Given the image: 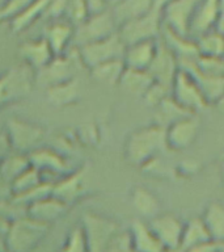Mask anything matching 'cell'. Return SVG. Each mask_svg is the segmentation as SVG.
I'll return each instance as SVG.
<instances>
[{
  "label": "cell",
  "mask_w": 224,
  "mask_h": 252,
  "mask_svg": "<svg viewBox=\"0 0 224 252\" xmlns=\"http://www.w3.org/2000/svg\"><path fill=\"white\" fill-rule=\"evenodd\" d=\"M167 149L165 129L152 124L134 130L127 135L123 147L125 160L133 167H147Z\"/></svg>",
  "instance_id": "1"
},
{
  "label": "cell",
  "mask_w": 224,
  "mask_h": 252,
  "mask_svg": "<svg viewBox=\"0 0 224 252\" xmlns=\"http://www.w3.org/2000/svg\"><path fill=\"white\" fill-rule=\"evenodd\" d=\"M49 224L39 220L23 217L11 222V227L5 236L8 251L27 252L38 244V242L46 234Z\"/></svg>",
  "instance_id": "2"
},
{
  "label": "cell",
  "mask_w": 224,
  "mask_h": 252,
  "mask_svg": "<svg viewBox=\"0 0 224 252\" xmlns=\"http://www.w3.org/2000/svg\"><path fill=\"white\" fill-rule=\"evenodd\" d=\"M163 32V20H161V11L152 9L148 13L127 21L118 28V35L125 43V46L133 45L143 41H152L159 39Z\"/></svg>",
  "instance_id": "3"
},
{
  "label": "cell",
  "mask_w": 224,
  "mask_h": 252,
  "mask_svg": "<svg viewBox=\"0 0 224 252\" xmlns=\"http://www.w3.org/2000/svg\"><path fill=\"white\" fill-rule=\"evenodd\" d=\"M170 97L184 110L190 114H198L200 110L208 108L202 91L196 79L188 71L180 68L170 86Z\"/></svg>",
  "instance_id": "4"
},
{
  "label": "cell",
  "mask_w": 224,
  "mask_h": 252,
  "mask_svg": "<svg viewBox=\"0 0 224 252\" xmlns=\"http://www.w3.org/2000/svg\"><path fill=\"white\" fill-rule=\"evenodd\" d=\"M125 49V43L122 42L118 33H114L108 38L88 43L82 47H76V53L83 66L88 70H92L102 63L110 62L114 59H121L123 57Z\"/></svg>",
  "instance_id": "5"
},
{
  "label": "cell",
  "mask_w": 224,
  "mask_h": 252,
  "mask_svg": "<svg viewBox=\"0 0 224 252\" xmlns=\"http://www.w3.org/2000/svg\"><path fill=\"white\" fill-rule=\"evenodd\" d=\"M118 27L109 8L100 13L89 15L82 24L75 27L74 41L75 47H82L88 43L108 38L117 33Z\"/></svg>",
  "instance_id": "6"
},
{
  "label": "cell",
  "mask_w": 224,
  "mask_h": 252,
  "mask_svg": "<svg viewBox=\"0 0 224 252\" xmlns=\"http://www.w3.org/2000/svg\"><path fill=\"white\" fill-rule=\"evenodd\" d=\"M199 0H170L161 9L163 28L190 38V25Z\"/></svg>",
  "instance_id": "7"
},
{
  "label": "cell",
  "mask_w": 224,
  "mask_h": 252,
  "mask_svg": "<svg viewBox=\"0 0 224 252\" xmlns=\"http://www.w3.org/2000/svg\"><path fill=\"white\" fill-rule=\"evenodd\" d=\"M82 226L85 232L89 252H105L117 232L115 222L97 214H85L83 217Z\"/></svg>",
  "instance_id": "8"
},
{
  "label": "cell",
  "mask_w": 224,
  "mask_h": 252,
  "mask_svg": "<svg viewBox=\"0 0 224 252\" xmlns=\"http://www.w3.org/2000/svg\"><path fill=\"white\" fill-rule=\"evenodd\" d=\"M200 129L198 114H189L177 120L165 127L167 149L172 151H184L196 141Z\"/></svg>",
  "instance_id": "9"
},
{
  "label": "cell",
  "mask_w": 224,
  "mask_h": 252,
  "mask_svg": "<svg viewBox=\"0 0 224 252\" xmlns=\"http://www.w3.org/2000/svg\"><path fill=\"white\" fill-rule=\"evenodd\" d=\"M45 131L41 126L21 120H8L7 138L8 143L17 151L33 150L42 141Z\"/></svg>",
  "instance_id": "10"
},
{
  "label": "cell",
  "mask_w": 224,
  "mask_h": 252,
  "mask_svg": "<svg viewBox=\"0 0 224 252\" xmlns=\"http://www.w3.org/2000/svg\"><path fill=\"white\" fill-rule=\"evenodd\" d=\"M148 226L165 250L181 246L185 223L174 214L160 213L159 216L148 220Z\"/></svg>",
  "instance_id": "11"
},
{
  "label": "cell",
  "mask_w": 224,
  "mask_h": 252,
  "mask_svg": "<svg viewBox=\"0 0 224 252\" xmlns=\"http://www.w3.org/2000/svg\"><path fill=\"white\" fill-rule=\"evenodd\" d=\"M178 70H180V64H178V59L176 55L169 50L163 41H159L156 57L148 70L153 80L167 87H170Z\"/></svg>",
  "instance_id": "12"
},
{
  "label": "cell",
  "mask_w": 224,
  "mask_h": 252,
  "mask_svg": "<svg viewBox=\"0 0 224 252\" xmlns=\"http://www.w3.org/2000/svg\"><path fill=\"white\" fill-rule=\"evenodd\" d=\"M159 39L143 41L126 46L123 53V63L126 68L137 71H148L153 59L156 57Z\"/></svg>",
  "instance_id": "13"
},
{
  "label": "cell",
  "mask_w": 224,
  "mask_h": 252,
  "mask_svg": "<svg viewBox=\"0 0 224 252\" xmlns=\"http://www.w3.org/2000/svg\"><path fill=\"white\" fill-rule=\"evenodd\" d=\"M219 15V0H199L193 15L190 25V38H196L214 31Z\"/></svg>",
  "instance_id": "14"
},
{
  "label": "cell",
  "mask_w": 224,
  "mask_h": 252,
  "mask_svg": "<svg viewBox=\"0 0 224 252\" xmlns=\"http://www.w3.org/2000/svg\"><path fill=\"white\" fill-rule=\"evenodd\" d=\"M74 25L66 19H60L51 21L45 29V34L42 37L46 39L55 57H62L66 53L67 47L74 41Z\"/></svg>",
  "instance_id": "15"
},
{
  "label": "cell",
  "mask_w": 224,
  "mask_h": 252,
  "mask_svg": "<svg viewBox=\"0 0 224 252\" xmlns=\"http://www.w3.org/2000/svg\"><path fill=\"white\" fill-rule=\"evenodd\" d=\"M129 246L131 252H164V246L160 243L148 222L135 220L129 231Z\"/></svg>",
  "instance_id": "16"
},
{
  "label": "cell",
  "mask_w": 224,
  "mask_h": 252,
  "mask_svg": "<svg viewBox=\"0 0 224 252\" xmlns=\"http://www.w3.org/2000/svg\"><path fill=\"white\" fill-rule=\"evenodd\" d=\"M72 74H74V62L66 55L55 57L45 68L37 72V82L45 84L47 90L50 87L74 79Z\"/></svg>",
  "instance_id": "17"
},
{
  "label": "cell",
  "mask_w": 224,
  "mask_h": 252,
  "mask_svg": "<svg viewBox=\"0 0 224 252\" xmlns=\"http://www.w3.org/2000/svg\"><path fill=\"white\" fill-rule=\"evenodd\" d=\"M19 51L28 66L37 72L45 68L55 58L54 53L51 51L49 43L43 37L27 41L19 47Z\"/></svg>",
  "instance_id": "18"
},
{
  "label": "cell",
  "mask_w": 224,
  "mask_h": 252,
  "mask_svg": "<svg viewBox=\"0 0 224 252\" xmlns=\"http://www.w3.org/2000/svg\"><path fill=\"white\" fill-rule=\"evenodd\" d=\"M109 9L117 23V27L119 28L127 21L138 19L156 8L153 0H119Z\"/></svg>",
  "instance_id": "19"
},
{
  "label": "cell",
  "mask_w": 224,
  "mask_h": 252,
  "mask_svg": "<svg viewBox=\"0 0 224 252\" xmlns=\"http://www.w3.org/2000/svg\"><path fill=\"white\" fill-rule=\"evenodd\" d=\"M130 201L138 214L148 220L161 213V202L159 197L145 187H134L130 192Z\"/></svg>",
  "instance_id": "20"
},
{
  "label": "cell",
  "mask_w": 224,
  "mask_h": 252,
  "mask_svg": "<svg viewBox=\"0 0 224 252\" xmlns=\"http://www.w3.org/2000/svg\"><path fill=\"white\" fill-rule=\"evenodd\" d=\"M66 209L67 205L63 204L62 201L56 200L53 196H49L28 205L27 217L31 220H39L42 223L50 224V222H54L56 218L62 216L63 213L66 212Z\"/></svg>",
  "instance_id": "21"
},
{
  "label": "cell",
  "mask_w": 224,
  "mask_h": 252,
  "mask_svg": "<svg viewBox=\"0 0 224 252\" xmlns=\"http://www.w3.org/2000/svg\"><path fill=\"white\" fill-rule=\"evenodd\" d=\"M83 193V179L82 171H75V172L67 173L63 176L60 181L53 187V193L51 196L55 197L56 200L62 201L64 205H68L74 202L80 197Z\"/></svg>",
  "instance_id": "22"
},
{
  "label": "cell",
  "mask_w": 224,
  "mask_h": 252,
  "mask_svg": "<svg viewBox=\"0 0 224 252\" xmlns=\"http://www.w3.org/2000/svg\"><path fill=\"white\" fill-rule=\"evenodd\" d=\"M211 239L216 243L224 244V205L210 202L200 216Z\"/></svg>",
  "instance_id": "23"
},
{
  "label": "cell",
  "mask_w": 224,
  "mask_h": 252,
  "mask_svg": "<svg viewBox=\"0 0 224 252\" xmlns=\"http://www.w3.org/2000/svg\"><path fill=\"white\" fill-rule=\"evenodd\" d=\"M30 164L41 172L51 173H64V168H67V161L55 151L51 150H34L31 151L29 157Z\"/></svg>",
  "instance_id": "24"
},
{
  "label": "cell",
  "mask_w": 224,
  "mask_h": 252,
  "mask_svg": "<svg viewBox=\"0 0 224 252\" xmlns=\"http://www.w3.org/2000/svg\"><path fill=\"white\" fill-rule=\"evenodd\" d=\"M49 1L50 0H33L19 16H16L15 19L8 23L12 33H21L27 31L28 28H30L39 19H42Z\"/></svg>",
  "instance_id": "25"
},
{
  "label": "cell",
  "mask_w": 224,
  "mask_h": 252,
  "mask_svg": "<svg viewBox=\"0 0 224 252\" xmlns=\"http://www.w3.org/2000/svg\"><path fill=\"white\" fill-rule=\"evenodd\" d=\"M153 82L155 80L148 71H137L126 68L125 74L122 75L118 86H121L126 92L143 98V96L148 91L149 87L152 86Z\"/></svg>",
  "instance_id": "26"
},
{
  "label": "cell",
  "mask_w": 224,
  "mask_h": 252,
  "mask_svg": "<svg viewBox=\"0 0 224 252\" xmlns=\"http://www.w3.org/2000/svg\"><path fill=\"white\" fill-rule=\"evenodd\" d=\"M47 101L54 106H68L74 104L79 97V84L76 79H71L68 82L60 83L46 90Z\"/></svg>",
  "instance_id": "27"
},
{
  "label": "cell",
  "mask_w": 224,
  "mask_h": 252,
  "mask_svg": "<svg viewBox=\"0 0 224 252\" xmlns=\"http://www.w3.org/2000/svg\"><path fill=\"white\" fill-rule=\"evenodd\" d=\"M198 57L224 58V35L218 31H210L194 38Z\"/></svg>",
  "instance_id": "28"
},
{
  "label": "cell",
  "mask_w": 224,
  "mask_h": 252,
  "mask_svg": "<svg viewBox=\"0 0 224 252\" xmlns=\"http://www.w3.org/2000/svg\"><path fill=\"white\" fill-rule=\"evenodd\" d=\"M126 66L123 63V59H114L110 62L102 63L100 66L94 67L89 70L90 76L96 80V82L106 84V86H115L119 84L122 75L125 74Z\"/></svg>",
  "instance_id": "29"
},
{
  "label": "cell",
  "mask_w": 224,
  "mask_h": 252,
  "mask_svg": "<svg viewBox=\"0 0 224 252\" xmlns=\"http://www.w3.org/2000/svg\"><path fill=\"white\" fill-rule=\"evenodd\" d=\"M211 236L208 234L207 228L204 226L203 220L200 217L192 218L186 222L184 226V232H182V240H181V247L184 250L196 247L198 244L210 242Z\"/></svg>",
  "instance_id": "30"
},
{
  "label": "cell",
  "mask_w": 224,
  "mask_h": 252,
  "mask_svg": "<svg viewBox=\"0 0 224 252\" xmlns=\"http://www.w3.org/2000/svg\"><path fill=\"white\" fill-rule=\"evenodd\" d=\"M29 165H30L29 158H25L23 155H12V157L4 158L3 160L0 161V177L9 187L12 181L19 175H21Z\"/></svg>",
  "instance_id": "31"
},
{
  "label": "cell",
  "mask_w": 224,
  "mask_h": 252,
  "mask_svg": "<svg viewBox=\"0 0 224 252\" xmlns=\"http://www.w3.org/2000/svg\"><path fill=\"white\" fill-rule=\"evenodd\" d=\"M156 109L157 114V125L163 126V127H168L170 124H173L177 120L185 117V116H189L190 113H188L186 110H184L178 104L173 101V98L169 96L164 100V101L159 104V105L155 108Z\"/></svg>",
  "instance_id": "32"
},
{
  "label": "cell",
  "mask_w": 224,
  "mask_h": 252,
  "mask_svg": "<svg viewBox=\"0 0 224 252\" xmlns=\"http://www.w3.org/2000/svg\"><path fill=\"white\" fill-rule=\"evenodd\" d=\"M59 252H89L85 232L82 224L71 230Z\"/></svg>",
  "instance_id": "33"
},
{
  "label": "cell",
  "mask_w": 224,
  "mask_h": 252,
  "mask_svg": "<svg viewBox=\"0 0 224 252\" xmlns=\"http://www.w3.org/2000/svg\"><path fill=\"white\" fill-rule=\"evenodd\" d=\"M88 16H89V12L84 0H68L66 17H64L67 21H70L74 27H78Z\"/></svg>",
  "instance_id": "34"
},
{
  "label": "cell",
  "mask_w": 224,
  "mask_h": 252,
  "mask_svg": "<svg viewBox=\"0 0 224 252\" xmlns=\"http://www.w3.org/2000/svg\"><path fill=\"white\" fill-rule=\"evenodd\" d=\"M33 0H5L0 7V24L9 23L16 16H19Z\"/></svg>",
  "instance_id": "35"
},
{
  "label": "cell",
  "mask_w": 224,
  "mask_h": 252,
  "mask_svg": "<svg viewBox=\"0 0 224 252\" xmlns=\"http://www.w3.org/2000/svg\"><path fill=\"white\" fill-rule=\"evenodd\" d=\"M169 96H170V87L164 86L161 83L153 82L152 86L149 87L148 91L143 96V100L148 106L156 108L159 104H161Z\"/></svg>",
  "instance_id": "36"
},
{
  "label": "cell",
  "mask_w": 224,
  "mask_h": 252,
  "mask_svg": "<svg viewBox=\"0 0 224 252\" xmlns=\"http://www.w3.org/2000/svg\"><path fill=\"white\" fill-rule=\"evenodd\" d=\"M67 4L68 0H50L47 4L46 11L43 13L42 19H47L51 21L64 19L66 17Z\"/></svg>",
  "instance_id": "37"
},
{
  "label": "cell",
  "mask_w": 224,
  "mask_h": 252,
  "mask_svg": "<svg viewBox=\"0 0 224 252\" xmlns=\"http://www.w3.org/2000/svg\"><path fill=\"white\" fill-rule=\"evenodd\" d=\"M223 244L216 243L214 240H210V242H206V243L198 244L196 247H192L186 250V252H219V248L222 247Z\"/></svg>",
  "instance_id": "38"
},
{
  "label": "cell",
  "mask_w": 224,
  "mask_h": 252,
  "mask_svg": "<svg viewBox=\"0 0 224 252\" xmlns=\"http://www.w3.org/2000/svg\"><path fill=\"white\" fill-rule=\"evenodd\" d=\"M88 8L89 15H94V13H100V12L108 9V3L106 0H84Z\"/></svg>",
  "instance_id": "39"
},
{
  "label": "cell",
  "mask_w": 224,
  "mask_h": 252,
  "mask_svg": "<svg viewBox=\"0 0 224 252\" xmlns=\"http://www.w3.org/2000/svg\"><path fill=\"white\" fill-rule=\"evenodd\" d=\"M215 31L224 35V0H219V15H218Z\"/></svg>",
  "instance_id": "40"
},
{
  "label": "cell",
  "mask_w": 224,
  "mask_h": 252,
  "mask_svg": "<svg viewBox=\"0 0 224 252\" xmlns=\"http://www.w3.org/2000/svg\"><path fill=\"white\" fill-rule=\"evenodd\" d=\"M169 1H170V0H153V3H155V8H156V9H159V11H161V9H163V7H164V5H167Z\"/></svg>",
  "instance_id": "41"
},
{
  "label": "cell",
  "mask_w": 224,
  "mask_h": 252,
  "mask_svg": "<svg viewBox=\"0 0 224 252\" xmlns=\"http://www.w3.org/2000/svg\"><path fill=\"white\" fill-rule=\"evenodd\" d=\"M164 252H186V250H184V248L181 247H176V248H168V250H165Z\"/></svg>",
  "instance_id": "42"
},
{
  "label": "cell",
  "mask_w": 224,
  "mask_h": 252,
  "mask_svg": "<svg viewBox=\"0 0 224 252\" xmlns=\"http://www.w3.org/2000/svg\"><path fill=\"white\" fill-rule=\"evenodd\" d=\"M117 1H119V0H106V3H108V7H112V5L117 3Z\"/></svg>",
  "instance_id": "43"
},
{
  "label": "cell",
  "mask_w": 224,
  "mask_h": 252,
  "mask_svg": "<svg viewBox=\"0 0 224 252\" xmlns=\"http://www.w3.org/2000/svg\"><path fill=\"white\" fill-rule=\"evenodd\" d=\"M220 173H222V177H223L224 180V159L223 161H222V165H220Z\"/></svg>",
  "instance_id": "44"
}]
</instances>
